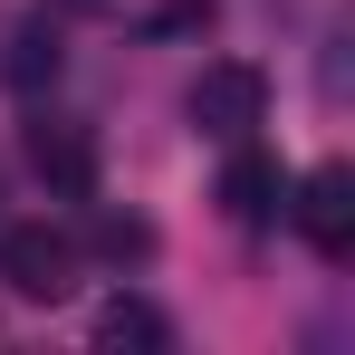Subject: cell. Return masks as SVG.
<instances>
[{"instance_id":"6da1fadb","label":"cell","mask_w":355,"mask_h":355,"mask_svg":"<svg viewBox=\"0 0 355 355\" xmlns=\"http://www.w3.org/2000/svg\"><path fill=\"white\" fill-rule=\"evenodd\" d=\"M182 116L202 125L211 144H250V135H259V116H269V77H259L250 58H211L202 77H192Z\"/></svg>"},{"instance_id":"7a4b0ae2","label":"cell","mask_w":355,"mask_h":355,"mask_svg":"<svg viewBox=\"0 0 355 355\" xmlns=\"http://www.w3.org/2000/svg\"><path fill=\"white\" fill-rule=\"evenodd\" d=\"M0 288L58 307V297L77 288V240H67L58 221H10V231H0Z\"/></svg>"},{"instance_id":"3957f363","label":"cell","mask_w":355,"mask_h":355,"mask_svg":"<svg viewBox=\"0 0 355 355\" xmlns=\"http://www.w3.org/2000/svg\"><path fill=\"white\" fill-rule=\"evenodd\" d=\"M288 221L307 231L317 259H346L355 250V173L346 164H317L307 182H288Z\"/></svg>"},{"instance_id":"277c9868","label":"cell","mask_w":355,"mask_h":355,"mask_svg":"<svg viewBox=\"0 0 355 355\" xmlns=\"http://www.w3.org/2000/svg\"><path fill=\"white\" fill-rule=\"evenodd\" d=\"M29 173L49 182L58 202H87V192H96V135L67 125V116H39L29 125Z\"/></svg>"},{"instance_id":"5b68a950","label":"cell","mask_w":355,"mask_h":355,"mask_svg":"<svg viewBox=\"0 0 355 355\" xmlns=\"http://www.w3.org/2000/svg\"><path fill=\"white\" fill-rule=\"evenodd\" d=\"M221 211H231L240 231H269V221L288 211V173H279L269 154H250V144H231V164H221Z\"/></svg>"},{"instance_id":"8992f818","label":"cell","mask_w":355,"mask_h":355,"mask_svg":"<svg viewBox=\"0 0 355 355\" xmlns=\"http://www.w3.org/2000/svg\"><path fill=\"white\" fill-rule=\"evenodd\" d=\"M96 346H135V355H164L173 346V317H164V307H154V297H106V307H96Z\"/></svg>"},{"instance_id":"52a82bcc","label":"cell","mask_w":355,"mask_h":355,"mask_svg":"<svg viewBox=\"0 0 355 355\" xmlns=\"http://www.w3.org/2000/svg\"><path fill=\"white\" fill-rule=\"evenodd\" d=\"M10 87H19V96H39V87H58V29H39V19H29V29H10Z\"/></svg>"},{"instance_id":"ba28073f","label":"cell","mask_w":355,"mask_h":355,"mask_svg":"<svg viewBox=\"0 0 355 355\" xmlns=\"http://www.w3.org/2000/svg\"><path fill=\"white\" fill-rule=\"evenodd\" d=\"M87 250H96V259H116V269H144V259H154V221H135V211H96Z\"/></svg>"},{"instance_id":"9c48e42d","label":"cell","mask_w":355,"mask_h":355,"mask_svg":"<svg viewBox=\"0 0 355 355\" xmlns=\"http://www.w3.org/2000/svg\"><path fill=\"white\" fill-rule=\"evenodd\" d=\"M211 19H221V10H211V0H164V10H154V19H144V29H154V39H202V29H211Z\"/></svg>"},{"instance_id":"30bf717a","label":"cell","mask_w":355,"mask_h":355,"mask_svg":"<svg viewBox=\"0 0 355 355\" xmlns=\"http://www.w3.org/2000/svg\"><path fill=\"white\" fill-rule=\"evenodd\" d=\"M58 10H106V0H58Z\"/></svg>"}]
</instances>
